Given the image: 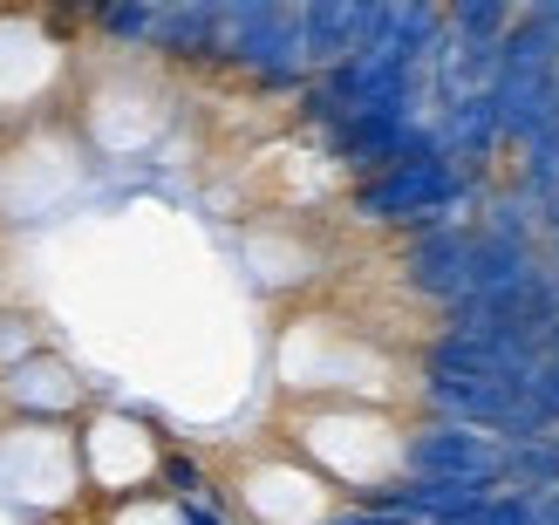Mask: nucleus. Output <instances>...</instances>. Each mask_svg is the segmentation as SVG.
<instances>
[{"label":"nucleus","instance_id":"nucleus-1","mask_svg":"<svg viewBox=\"0 0 559 525\" xmlns=\"http://www.w3.org/2000/svg\"><path fill=\"white\" fill-rule=\"evenodd\" d=\"M506 437L464 430V423H416L409 430V478H457V485H506Z\"/></svg>","mask_w":559,"mask_h":525},{"label":"nucleus","instance_id":"nucleus-2","mask_svg":"<svg viewBox=\"0 0 559 525\" xmlns=\"http://www.w3.org/2000/svg\"><path fill=\"white\" fill-rule=\"evenodd\" d=\"M471 253H478V226H443L403 246V281L409 294L437 300V308H457L471 287Z\"/></svg>","mask_w":559,"mask_h":525},{"label":"nucleus","instance_id":"nucleus-3","mask_svg":"<svg viewBox=\"0 0 559 525\" xmlns=\"http://www.w3.org/2000/svg\"><path fill=\"white\" fill-rule=\"evenodd\" d=\"M218 35H226V8H218V0H185V8H164V21H157V48L164 55L218 62Z\"/></svg>","mask_w":559,"mask_h":525},{"label":"nucleus","instance_id":"nucleus-4","mask_svg":"<svg viewBox=\"0 0 559 525\" xmlns=\"http://www.w3.org/2000/svg\"><path fill=\"white\" fill-rule=\"evenodd\" d=\"M512 27H519V8H506V0H464V8H451V35L478 55H491Z\"/></svg>","mask_w":559,"mask_h":525},{"label":"nucleus","instance_id":"nucleus-5","mask_svg":"<svg viewBox=\"0 0 559 525\" xmlns=\"http://www.w3.org/2000/svg\"><path fill=\"white\" fill-rule=\"evenodd\" d=\"M157 21H164V8H151V0H130V8H103L96 14V27L117 35V41H157Z\"/></svg>","mask_w":559,"mask_h":525},{"label":"nucleus","instance_id":"nucleus-6","mask_svg":"<svg viewBox=\"0 0 559 525\" xmlns=\"http://www.w3.org/2000/svg\"><path fill=\"white\" fill-rule=\"evenodd\" d=\"M178 525H226L218 505H178Z\"/></svg>","mask_w":559,"mask_h":525},{"label":"nucleus","instance_id":"nucleus-7","mask_svg":"<svg viewBox=\"0 0 559 525\" xmlns=\"http://www.w3.org/2000/svg\"><path fill=\"white\" fill-rule=\"evenodd\" d=\"M546 518H552V525H559V491H552V499H546Z\"/></svg>","mask_w":559,"mask_h":525}]
</instances>
